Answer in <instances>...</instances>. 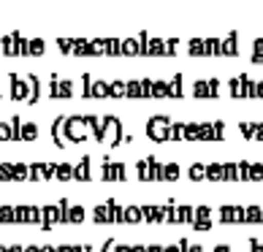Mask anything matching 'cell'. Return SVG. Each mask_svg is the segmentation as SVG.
Returning <instances> with one entry per match:
<instances>
[{"label": "cell", "instance_id": "cell-6", "mask_svg": "<svg viewBox=\"0 0 263 252\" xmlns=\"http://www.w3.org/2000/svg\"><path fill=\"white\" fill-rule=\"evenodd\" d=\"M49 95H52V98H71V95H73V82L52 76V82H49Z\"/></svg>", "mask_w": 263, "mask_h": 252}, {"label": "cell", "instance_id": "cell-10", "mask_svg": "<svg viewBox=\"0 0 263 252\" xmlns=\"http://www.w3.org/2000/svg\"><path fill=\"white\" fill-rule=\"evenodd\" d=\"M247 244H250V252H263V244H260L258 239H250Z\"/></svg>", "mask_w": 263, "mask_h": 252}, {"label": "cell", "instance_id": "cell-14", "mask_svg": "<svg viewBox=\"0 0 263 252\" xmlns=\"http://www.w3.org/2000/svg\"><path fill=\"white\" fill-rule=\"evenodd\" d=\"M41 252H57V247H52V244H44V247H41Z\"/></svg>", "mask_w": 263, "mask_h": 252}, {"label": "cell", "instance_id": "cell-13", "mask_svg": "<svg viewBox=\"0 0 263 252\" xmlns=\"http://www.w3.org/2000/svg\"><path fill=\"white\" fill-rule=\"evenodd\" d=\"M25 252H41V247L38 244H25Z\"/></svg>", "mask_w": 263, "mask_h": 252}, {"label": "cell", "instance_id": "cell-3", "mask_svg": "<svg viewBox=\"0 0 263 252\" xmlns=\"http://www.w3.org/2000/svg\"><path fill=\"white\" fill-rule=\"evenodd\" d=\"M168 125H171V117L155 114V117L147 120V135L152 141H168Z\"/></svg>", "mask_w": 263, "mask_h": 252}, {"label": "cell", "instance_id": "cell-5", "mask_svg": "<svg viewBox=\"0 0 263 252\" xmlns=\"http://www.w3.org/2000/svg\"><path fill=\"white\" fill-rule=\"evenodd\" d=\"M193 95L196 98H217L220 95V82L217 79H201L193 87Z\"/></svg>", "mask_w": 263, "mask_h": 252}, {"label": "cell", "instance_id": "cell-2", "mask_svg": "<svg viewBox=\"0 0 263 252\" xmlns=\"http://www.w3.org/2000/svg\"><path fill=\"white\" fill-rule=\"evenodd\" d=\"M101 179L103 182H122L125 177H128V168H125V163H117V160H111L109 154L101 160Z\"/></svg>", "mask_w": 263, "mask_h": 252}, {"label": "cell", "instance_id": "cell-1", "mask_svg": "<svg viewBox=\"0 0 263 252\" xmlns=\"http://www.w3.org/2000/svg\"><path fill=\"white\" fill-rule=\"evenodd\" d=\"M228 92L233 98H263V82H252L247 76H233L228 82Z\"/></svg>", "mask_w": 263, "mask_h": 252}, {"label": "cell", "instance_id": "cell-8", "mask_svg": "<svg viewBox=\"0 0 263 252\" xmlns=\"http://www.w3.org/2000/svg\"><path fill=\"white\" fill-rule=\"evenodd\" d=\"M0 141H14V122L11 120L0 122Z\"/></svg>", "mask_w": 263, "mask_h": 252}, {"label": "cell", "instance_id": "cell-7", "mask_svg": "<svg viewBox=\"0 0 263 252\" xmlns=\"http://www.w3.org/2000/svg\"><path fill=\"white\" fill-rule=\"evenodd\" d=\"M73 179H79V182L92 179V158L90 154H84L79 163H73Z\"/></svg>", "mask_w": 263, "mask_h": 252}, {"label": "cell", "instance_id": "cell-11", "mask_svg": "<svg viewBox=\"0 0 263 252\" xmlns=\"http://www.w3.org/2000/svg\"><path fill=\"white\" fill-rule=\"evenodd\" d=\"M6 252H25V244H6Z\"/></svg>", "mask_w": 263, "mask_h": 252}, {"label": "cell", "instance_id": "cell-4", "mask_svg": "<svg viewBox=\"0 0 263 252\" xmlns=\"http://www.w3.org/2000/svg\"><path fill=\"white\" fill-rule=\"evenodd\" d=\"M14 122V141H35L38 139V125L25 122L22 117H11Z\"/></svg>", "mask_w": 263, "mask_h": 252}, {"label": "cell", "instance_id": "cell-9", "mask_svg": "<svg viewBox=\"0 0 263 252\" xmlns=\"http://www.w3.org/2000/svg\"><path fill=\"white\" fill-rule=\"evenodd\" d=\"M16 222V206H0V225Z\"/></svg>", "mask_w": 263, "mask_h": 252}, {"label": "cell", "instance_id": "cell-12", "mask_svg": "<svg viewBox=\"0 0 263 252\" xmlns=\"http://www.w3.org/2000/svg\"><path fill=\"white\" fill-rule=\"evenodd\" d=\"M212 252H233V249H231L228 244H217V247H214Z\"/></svg>", "mask_w": 263, "mask_h": 252}]
</instances>
